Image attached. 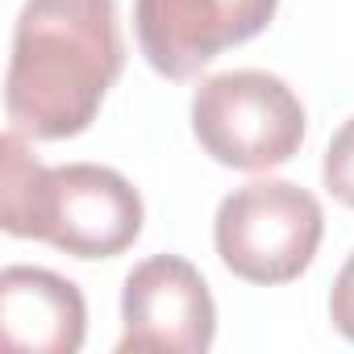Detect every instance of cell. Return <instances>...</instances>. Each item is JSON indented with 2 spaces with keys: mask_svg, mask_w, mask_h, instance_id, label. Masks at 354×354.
<instances>
[{
  "mask_svg": "<svg viewBox=\"0 0 354 354\" xmlns=\"http://www.w3.org/2000/svg\"><path fill=\"white\" fill-rule=\"evenodd\" d=\"M121 67L117 0H26L5 75L9 129L34 142L84 133Z\"/></svg>",
  "mask_w": 354,
  "mask_h": 354,
  "instance_id": "1",
  "label": "cell"
},
{
  "mask_svg": "<svg viewBox=\"0 0 354 354\" xmlns=\"http://www.w3.org/2000/svg\"><path fill=\"white\" fill-rule=\"evenodd\" d=\"M146 205L121 171L100 162L42 167L26 133L0 138V230L71 259H117L142 238Z\"/></svg>",
  "mask_w": 354,
  "mask_h": 354,
  "instance_id": "2",
  "label": "cell"
},
{
  "mask_svg": "<svg viewBox=\"0 0 354 354\" xmlns=\"http://www.w3.org/2000/svg\"><path fill=\"white\" fill-rule=\"evenodd\" d=\"M325 238L321 201L292 180H250L213 217V246L230 275L275 288L300 279Z\"/></svg>",
  "mask_w": 354,
  "mask_h": 354,
  "instance_id": "3",
  "label": "cell"
},
{
  "mask_svg": "<svg viewBox=\"0 0 354 354\" xmlns=\"http://www.w3.org/2000/svg\"><path fill=\"white\" fill-rule=\"evenodd\" d=\"M308 117L288 80L242 67L209 75L192 96V133L201 150L234 171H271L296 158Z\"/></svg>",
  "mask_w": 354,
  "mask_h": 354,
  "instance_id": "4",
  "label": "cell"
},
{
  "mask_svg": "<svg viewBox=\"0 0 354 354\" xmlns=\"http://www.w3.org/2000/svg\"><path fill=\"white\" fill-rule=\"evenodd\" d=\"M279 0H133L142 59L162 80H192L221 50L259 38Z\"/></svg>",
  "mask_w": 354,
  "mask_h": 354,
  "instance_id": "5",
  "label": "cell"
},
{
  "mask_svg": "<svg viewBox=\"0 0 354 354\" xmlns=\"http://www.w3.org/2000/svg\"><path fill=\"white\" fill-rule=\"evenodd\" d=\"M125 333L117 354L167 350V354H205L217 337V304L205 275L180 254L142 259L121 288Z\"/></svg>",
  "mask_w": 354,
  "mask_h": 354,
  "instance_id": "6",
  "label": "cell"
},
{
  "mask_svg": "<svg viewBox=\"0 0 354 354\" xmlns=\"http://www.w3.org/2000/svg\"><path fill=\"white\" fill-rule=\"evenodd\" d=\"M0 333L9 350L75 354L88 333L84 292L46 267L0 271Z\"/></svg>",
  "mask_w": 354,
  "mask_h": 354,
  "instance_id": "7",
  "label": "cell"
},
{
  "mask_svg": "<svg viewBox=\"0 0 354 354\" xmlns=\"http://www.w3.org/2000/svg\"><path fill=\"white\" fill-rule=\"evenodd\" d=\"M321 180L337 205L354 209V117H346L333 129V138L325 146V162H321Z\"/></svg>",
  "mask_w": 354,
  "mask_h": 354,
  "instance_id": "8",
  "label": "cell"
},
{
  "mask_svg": "<svg viewBox=\"0 0 354 354\" xmlns=\"http://www.w3.org/2000/svg\"><path fill=\"white\" fill-rule=\"evenodd\" d=\"M329 321L346 342H354V250H350V259L342 263V271L329 288Z\"/></svg>",
  "mask_w": 354,
  "mask_h": 354,
  "instance_id": "9",
  "label": "cell"
}]
</instances>
